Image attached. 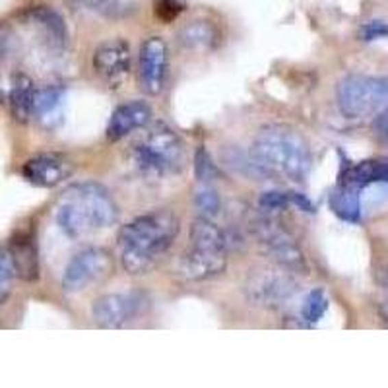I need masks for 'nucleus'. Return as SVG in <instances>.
<instances>
[{
    "label": "nucleus",
    "instance_id": "f03ea898",
    "mask_svg": "<svg viewBox=\"0 0 388 388\" xmlns=\"http://www.w3.org/2000/svg\"><path fill=\"white\" fill-rule=\"evenodd\" d=\"M55 219L70 239H82L90 233L111 228L119 219V208L107 189L97 183L69 186L55 210Z\"/></svg>",
    "mask_w": 388,
    "mask_h": 388
},
{
    "label": "nucleus",
    "instance_id": "2eb2a0df",
    "mask_svg": "<svg viewBox=\"0 0 388 388\" xmlns=\"http://www.w3.org/2000/svg\"><path fill=\"white\" fill-rule=\"evenodd\" d=\"M35 88L34 80L25 74H12L8 84L4 86V101L10 109V114L18 123H27L34 114L35 105Z\"/></svg>",
    "mask_w": 388,
    "mask_h": 388
},
{
    "label": "nucleus",
    "instance_id": "b1692460",
    "mask_svg": "<svg viewBox=\"0 0 388 388\" xmlns=\"http://www.w3.org/2000/svg\"><path fill=\"white\" fill-rule=\"evenodd\" d=\"M326 311H328V297L322 289H315L301 303V319L305 322H319Z\"/></svg>",
    "mask_w": 388,
    "mask_h": 388
},
{
    "label": "nucleus",
    "instance_id": "c756f323",
    "mask_svg": "<svg viewBox=\"0 0 388 388\" xmlns=\"http://www.w3.org/2000/svg\"><path fill=\"white\" fill-rule=\"evenodd\" d=\"M291 202H293V206L299 208L301 212H307V214H313V212L317 210L315 204H313L308 198H305L303 194H299V193H291Z\"/></svg>",
    "mask_w": 388,
    "mask_h": 388
},
{
    "label": "nucleus",
    "instance_id": "bb28decb",
    "mask_svg": "<svg viewBox=\"0 0 388 388\" xmlns=\"http://www.w3.org/2000/svg\"><path fill=\"white\" fill-rule=\"evenodd\" d=\"M16 276L18 274H16V268H14L10 254L4 249V252H2V268H0V301L2 303L6 301V297L10 293V284Z\"/></svg>",
    "mask_w": 388,
    "mask_h": 388
},
{
    "label": "nucleus",
    "instance_id": "4be33fe9",
    "mask_svg": "<svg viewBox=\"0 0 388 388\" xmlns=\"http://www.w3.org/2000/svg\"><path fill=\"white\" fill-rule=\"evenodd\" d=\"M82 6H86L88 10L99 14L103 18H128L130 14L136 10V2L134 0H80Z\"/></svg>",
    "mask_w": 388,
    "mask_h": 388
},
{
    "label": "nucleus",
    "instance_id": "4468645a",
    "mask_svg": "<svg viewBox=\"0 0 388 388\" xmlns=\"http://www.w3.org/2000/svg\"><path fill=\"white\" fill-rule=\"evenodd\" d=\"M151 119V109L148 103L144 101H126L119 105L109 119L107 125V140L109 142H119L128 134H132L138 128H144Z\"/></svg>",
    "mask_w": 388,
    "mask_h": 388
},
{
    "label": "nucleus",
    "instance_id": "f257e3e1",
    "mask_svg": "<svg viewBox=\"0 0 388 388\" xmlns=\"http://www.w3.org/2000/svg\"><path fill=\"white\" fill-rule=\"evenodd\" d=\"M181 231V221L171 210H151L134 217L119 229L117 247L121 264L128 274L144 276L151 272L163 254L171 249Z\"/></svg>",
    "mask_w": 388,
    "mask_h": 388
},
{
    "label": "nucleus",
    "instance_id": "f8f14e48",
    "mask_svg": "<svg viewBox=\"0 0 388 388\" xmlns=\"http://www.w3.org/2000/svg\"><path fill=\"white\" fill-rule=\"evenodd\" d=\"M297 286L284 272L263 270L254 274L247 284V295L256 305L266 308H280L295 295Z\"/></svg>",
    "mask_w": 388,
    "mask_h": 388
},
{
    "label": "nucleus",
    "instance_id": "c85d7f7f",
    "mask_svg": "<svg viewBox=\"0 0 388 388\" xmlns=\"http://www.w3.org/2000/svg\"><path fill=\"white\" fill-rule=\"evenodd\" d=\"M375 134L388 144V107L375 119Z\"/></svg>",
    "mask_w": 388,
    "mask_h": 388
},
{
    "label": "nucleus",
    "instance_id": "5701e85b",
    "mask_svg": "<svg viewBox=\"0 0 388 388\" xmlns=\"http://www.w3.org/2000/svg\"><path fill=\"white\" fill-rule=\"evenodd\" d=\"M194 206L204 217H214L221 210V200L216 189H212L208 183H200L194 193Z\"/></svg>",
    "mask_w": 388,
    "mask_h": 388
},
{
    "label": "nucleus",
    "instance_id": "a211bd4d",
    "mask_svg": "<svg viewBox=\"0 0 388 388\" xmlns=\"http://www.w3.org/2000/svg\"><path fill=\"white\" fill-rule=\"evenodd\" d=\"M179 43L184 49L191 51H208L214 49L219 41V32H217L216 23L206 20V18H194L191 22H186L177 34Z\"/></svg>",
    "mask_w": 388,
    "mask_h": 388
},
{
    "label": "nucleus",
    "instance_id": "39448f33",
    "mask_svg": "<svg viewBox=\"0 0 388 388\" xmlns=\"http://www.w3.org/2000/svg\"><path fill=\"white\" fill-rule=\"evenodd\" d=\"M186 151L179 134L156 125L132 146V163L146 179H167L183 171Z\"/></svg>",
    "mask_w": 388,
    "mask_h": 388
},
{
    "label": "nucleus",
    "instance_id": "cd10ccee",
    "mask_svg": "<svg viewBox=\"0 0 388 388\" xmlns=\"http://www.w3.org/2000/svg\"><path fill=\"white\" fill-rule=\"evenodd\" d=\"M361 37L365 41H375L380 37H388V23L387 22H369L361 29Z\"/></svg>",
    "mask_w": 388,
    "mask_h": 388
},
{
    "label": "nucleus",
    "instance_id": "1a4fd4ad",
    "mask_svg": "<svg viewBox=\"0 0 388 388\" xmlns=\"http://www.w3.org/2000/svg\"><path fill=\"white\" fill-rule=\"evenodd\" d=\"M149 305V299L140 291L109 293L99 297L92 307V317L101 328H123L136 320Z\"/></svg>",
    "mask_w": 388,
    "mask_h": 388
},
{
    "label": "nucleus",
    "instance_id": "6ab92c4d",
    "mask_svg": "<svg viewBox=\"0 0 388 388\" xmlns=\"http://www.w3.org/2000/svg\"><path fill=\"white\" fill-rule=\"evenodd\" d=\"M330 208L338 217L352 223H359L361 221V191L350 184L338 183V186L330 193Z\"/></svg>",
    "mask_w": 388,
    "mask_h": 388
},
{
    "label": "nucleus",
    "instance_id": "ddd939ff",
    "mask_svg": "<svg viewBox=\"0 0 388 388\" xmlns=\"http://www.w3.org/2000/svg\"><path fill=\"white\" fill-rule=\"evenodd\" d=\"M74 171L72 161L58 154H37L22 165V177L34 186L53 189Z\"/></svg>",
    "mask_w": 388,
    "mask_h": 388
},
{
    "label": "nucleus",
    "instance_id": "412c9836",
    "mask_svg": "<svg viewBox=\"0 0 388 388\" xmlns=\"http://www.w3.org/2000/svg\"><path fill=\"white\" fill-rule=\"evenodd\" d=\"M64 101V88H60L58 84L45 86L35 93L34 114L41 121H51L57 119L60 114V107Z\"/></svg>",
    "mask_w": 388,
    "mask_h": 388
},
{
    "label": "nucleus",
    "instance_id": "7c9ffc66",
    "mask_svg": "<svg viewBox=\"0 0 388 388\" xmlns=\"http://www.w3.org/2000/svg\"><path fill=\"white\" fill-rule=\"evenodd\" d=\"M378 311H380V317H383V320L388 324V295L383 299V303L378 305Z\"/></svg>",
    "mask_w": 388,
    "mask_h": 388
},
{
    "label": "nucleus",
    "instance_id": "f3484780",
    "mask_svg": "<svg viewBox=\"0 0 388 388\" xmlns=\"http://www.w3.org/2000/svg\"><path fill=\"white\" fill-rule=\"evenodd\" d=\"M375 183L388 184V161L367 160L345 165V169L340 175V184H350L359 191Z\"/></svg>",
    "mask_w": 388,
    "mask_h": 388
},
{
    "label": "nucleus",
    "instance_id": "aec40b11",
    "mask_svg": "<svg viewBox=\"0 0 388 388\" xmlns=\"http://www.w3.org/2000/svg\"><path fill=\"white\" fill-rule=\"evenodd\" d=\"M32 20L41 29V34L49 41V45L55 49H64L66 41H69V32L64 20L58 16L57 12L51 8H37L32 12Z\"/></svg>",
    "mask_w": 388,
    "mask_h": 388
},
{
    "label": "nucleus",
    "instance_id": "6e6552de",
    "mask_svg": "<svg viewBox=\"0 0 388 388\" xmlns=\"http://www.w3.org/2000/svg\"><path fill=\"white\" fill-rule=\"evenodd\" d=\"M113 270V258L111 254L99 249L90 247L72 256V260L64 268L62 286L69 291H82L86 287L103 282Z\"/></svg>",
    "mask_w": 388,
    "mask_h": 388
},
{
    "label": "nucleus",
    "instance_id": "9d476101",
    "mask_svg": "<svg viewBox=\"0 0 388 388\" xmlns=\"http://www.w3.org/2000/svg\"><path fill=\"white\" fill-rule=\"evenodd\" d=\"M169 53L161 37H149L138 55V84L148 95H158L165 86Z\"/></svg>",
    "mask_w": 388,
    "mask_h": 388
},
{
    "label": "nucleus",
    "instance_id": "dca6fc26",
    "mask_svg": "<svg viewBox=\"0 0 388 388\" xmlns=\"http://www.w3.org/2000/svg\"><path fill=\"white\" fill-rule=\"evenodd\" d=\"M6 252L10 254L16 274L22 280H37L39 278V258H37V245L32 231H18L8 243Z\"/></svg>",
    "mask_w": 388,
    "mask_h": 388
},
{
    "label": "nucleus",
    "instance_id": "0eeeda50",
    "mask_svg": "<svg viewBox=\"0 0 388 388\" xmlns=\"http://www.w3.org/2000/svg\"><path fill=\"white\" fill-rule=\"evenodd\" d=\"M252 229H254L258 243L264 247V251L268 252L280 266H284L291 272L307 270L305 254L299 249L293 235L282 223H278L276 219L263 217V219L254 221Z\"/></svg>",
    "mask_w": 388,
    "mask_h": 388
},
{
    "label": "nucleus",
    "instance_id": "7ed1b4c3",
    "mask_svg": "<svg viewBox=\"0 0 388 388\" xmlns=\"http://www.w3.org/2000/svg\"><path fill=\"white\" fill-rule=\"evenodd\" d=\"M252 156L264 171L289 181H303L313 165L307 140L287 125L264 126L254 138Z\"/></svg>",
    "mask_w": 388,
    "mask_h": 388
},
{
    "label": "nucleus",
    "instance_id": "393cba45",
    "mask_svg": "<svg viewBox=\"0 0 388 388\" xmlns=\"http://www.w3.org/2000/svg\"><path fill=\"white\" fill-rule=\"evenodd\" d=\"M194 173H196V179L198 183H210L217 177V167L214 165V161L210 158V154L206 151L204 146L196 149V156H194Z\"/></svg>",
    "mask_w": 388,
    "mask_h": 388
},
{
    "label": "nucleus",
    "instance_id": "20e7f679",
    "mask_svg": "<svg viewBox=\"0 0 388 388\" xmlns=\"http://www.w3.org/2000/svg\"><path fill=\"white\" fill-rule=\"evenodd\" d=\"M228 268V235L212 221L200 216L191 226V249L184 252L179 270L186 280L204 282L223 274Z\"/></svg>",
    "mask_w": 388,
    "mask_h": 388
},
{
    "label": "nucleus",
    "instance_id": "9b49d317",
    "mask_svg": "<svg viewBox=\"0 0 388 388\" xmlns=\"http://www.w3.org/2000/svg\"><path fill=\"white\" fill-rule=\"evenodd\" d=\"M93 72L107 86H119L130 74V47L123 39H109L93 51Z\"/></svg>",
    "mask_w": 388,
    "mask_h": 388
},
{
    "label": "nucleus",
    "instance_id": "a878e982",
    "mask_svg": "<svg viewBox=\"0 0 388 388\" xmlns=\"http://www.w3.org/2000/svg\"><path fill=\"white\" fill-rule=\"evenodd\" d=\"M258 206L266 210V212H282L289 206H293L291 202V193H280V191H268V193L260 194L258 198Z\"/></svg>",
    "mask_w": 388,
    "mask_h": 388
},
{
    "label": "nucleus",
    "instance_id": "423d86ee",
    "mask_svg": "<svg viewBox=\"0 0 388 388\" xmlns=\"http://www.w3.org/2000/svg\"><path fill=\"white\" fill-rule=\"evenodd\" d=\"M338 109L348 119H365L388 107V78L348 76L336 88Z\"/></svg>",
    "mask_w": 388,
    "mask_h": 388
}]
</instances>
